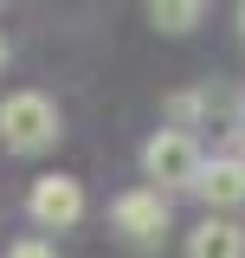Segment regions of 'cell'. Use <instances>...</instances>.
<instances>
[{
  "label": "cell",
  "instance_id": "4",
  "mask_svg": "<svg viewBox=\"0 0 245 258\" xmlns=\"http://www.w3.org/2000/svg\"><path fill=\"white\" fill-rule=\"evenodd\" d=\"M26 213H32L39 226H78V213H84V187H78L71 174H39Z\"/></svg>",
  "mask_w": 245,
  "mask_h": 258
},
{
  "label": "cell",
  "instance_id": "10",
  "mask_svg": "<svg viewBox=\"0 0 245 258\" xmlns=\"http://www.w3.org/2000/svg\"><path fill=\"white\" fill-rule=\"evenodd\" d=\"M239 32H245V7H239Z\"/></svg>",
  "mask_w": 245,
  "mask_h": 258
},
{
  "label": "cell",
  "instance_id": "6",
  "mask_svg": "<svg viewBox=\"0 0 245 258\" xmlns=\"http://www.w3.org/2000/svg\"><path fill=\"white\" fill-rule=\"evenodd\" d=\"M187 258H245V226L232 220H207L187 239Z\"/></svg>",
  "mask_w": 245,
  "mask_h": 258
},
{
  "label": "cell",
  "instance_id": "1",
  "mask_svg": "<svg viewBox=\"0 0 245 258\" xmlns=\"http://www.w3.org/2000/svg\"><path fill=\"white\" fill-rule=\"evenodd\" d=\"M0 142L20 149V155L52 149V142H58V103L39 97V91H13L7 103H0Z\"/></svg>",
  "mask_w": 245,
  "mask_h": 258
},
{
  "label": "cell",
  "instance_id": "7",
  "mask_svg": "<svg viewBox=\"0 0 245 258\" xmlns=\"http://www.w3.org/2000/svg\"><path fill=\"white\" fill-rule=\"evenodd\" d=\"M149 20H155L161 32H187L194 20H200V0H168V7L155 0V7H149Z\"/></svg>",
  "mask_w": 245,
  "mask_h": 258
},
{
  "label": "cell",
  "instance_id": "8",
  "mask_svg": "<svg viewBox=\"0 0 245 258\" xmlns=\"http://www.w3.org/2000/svg\"><path fill=\"white\" fill-rule=\"evenodd\" d=\"M7 258H52V245H45V239H20Z\"/></svg>",
  "mask_w": 245,
  "mask_h": 258
},
{
  "label": "cell",
  "instance_id": "5",
  "mask_svg": "<svg viewBox=\"0 0 245 258\" xmlns=\"http://www.w3.org/2000/svg\"><path fill=\"white\" fill-rule=\"evenodd\" d=\"M194 194H200L207 207H239L245 200V161H200Z\"/></svg>",
  "mask_w": 245,
  "mask_h": 258
},
{
  "label": "cell",
  "instance_id": "2",
  "mask_svg": "<svg viewBox=\"0 0 245 258\" xmlns=\"http://www.w3.org/2000/svg\"><path fill=\"white\" fill-rule=\"evenodd\" d=\"M142 168H149V181H161V187H194L200 149H194L187 129H161V136H149V149H142Z\"/></svg>",
  "mask_w": 245,
  "mask_h": 258
},
{
  "label": "cell",
  "instance_id": "3",
  "mask_svg": "<svg viewBox=\"0 0 245 258\" xmlns=\"http://www.w3.org/2000/svg\"><path fill=\"white\" fill-rule=\"evenodd\" d=\"M110 220H116L122 239L155 245V239L168 232V200H161V187H136V194H122L116 207H110Z\"/></svg>",
  "mask_w": 245,
  "mask_h": 258
},
{
  "label": "cell",
  "instance_id": "9",
  "mask_svg": "<svg viewBox=\"0 0 245 258\" xmlns=\"http://www.w3.org/2000/svg\"><path fill=\"white\" fill-rule=\"evenodd\" d=\"M0 71H7V39H0Z\"/></svg>",
  "mask_w": 245,
  "mask_h": 258
}]
</instances>
